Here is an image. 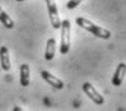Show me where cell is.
<instances>
[{
  "label": "cell",
  "mask_w": 126,
  "mask_h": 111,
  "mask_svg": "<svg viewBox=\"0 0 126 111\" xmlns=\"http://www.w3.org/2000/svg\"><path fill=\"white\" fill-rule=\"evenodd\" d=\"M55 51H56V41L54 37H50L46 43V51H45V59L46 60H52L55 57Z\"/></svg>",
  "instance_id": "9c48e42d"
},
{
  "label": "cell",
  "mask_w": 126,
  "mask_h": 111,
  "mask_svg": "<svg viewBox=\"0 0 126 111\" xmlns=\"http://www.w3.org/2000/svg\"><path fill=\"white\" fill-rule=\"evenodd\" d=\"M61 35H60V54L66 55L70 50V42H71V28L70 22L68 19L61 20Z\"/></svg>",
  "instance_id": "7a4b0ae2"
},
{
  "label": "cell",
  "mask_w": 126,
  "mask_h": 111,
  "mask_svg": "<svg viewBox=\"0 0 126 111\" xmlns=\"http://www.w3.org/2000/svg\"><path fill=\"white\" fill-rule=\"evenodd\" d=\"M19 82L22 87H28L31 78H29V65L28 64H22L19 69Z\"/></svg>",
  "instance_id": "ba28073f"
},
{
  "label": "cell",
  "mask_w": 126,
  "mask_h": 111,
  "mask_svg": "<svg viewBox=\"0 0 126 111\" xmlns=\"http://www.w3.org/2000/svg\"><path fill=\"white\" fill-rule=\"evenodd\" d=\"M125 69H126L125 63H120L117 65V68L113 73V77H112V84L115 87H118V86L122 84L124 78H125Z\"/></svg>",
  "instance_id": "52a82bcc"
},
{
  "label": "cell",
  "mask_w": 126,
  "mask_h": 111,
  "mask_svg": "<svg viewBox=\"0 0 126 111\" xmlns=\"http://www.w3.org/2000/svg\"><path fill=\"white\" fill-rule=\"evenodd\" d=\"M17 1H24V0H17Z\"/></svg>",
  "instance_id": "7c38bea8"
},
{
  "label": "cell",
  "mask_w": 126,
  "mask_h": 111,
  "mask_svg": "<svg viewBox=\"0 0 126 111\" xmlns=\"http://www.w3.org/2000/svg\"><path fill=\"white\" fill-rule=\"evenodd\" d=\"M45 1L47 5V12H48V18L51 22V26L55 29H60L61 19L59 17V10H57V5L55 3V0H45Z\"/></svg>",
  "instance_id": "3957f363"
},
{
  "label": "cell",
  "mask_w": 126,
  "mask_h": 111,
  "mask_svg": "<svg viewBox=\"0 0 126 111\" xmlns=\"http://www.w3.org/2000/svg\"><path fill=\"white\" fill-rule=\"evenodd\" d=\"M77 24L81 28H84L85 31L91 32L92 35H94L95 37H98V38H102V40H110L111 36H112V33H111V31H108V29L103 28L101 26H97L95 23H93L92 20L87 19V18H83V17H78L75 19Z\"/></svg>",
  "instance_id": "6da1fadb"
},
{
  "label": "cell",
  "mask_w": 126,
  "mask_h": 111,
  "mask_svg": "<svg viewBox=\"0 0 126 111\" xmlns=\"http://www.w3.org/2000/svg\"><path fill=\"white\" fill-rule=\"evenodd\" d=\"M41 77H42L43 80H46L50 86H52L54 88H56V90H63L64 88V82L63 80L60 78L52 75V74H51L50 72H47V70H42L41 72Z\"/></svg>",
  "instance_id": "5b68a950"
},
{
  "label": "cell",
  "mask_w": 126,
  "mask_h": 111,
  "mask_svg": "<svg viewBox=\"0 0 126 111\" xmlns=\"http://www.w3.org/2000/svg\"><path fill=\"white\" fill-rule=\"evenodd\" d=\"M83 91H84V93L88 96V97H89L95 103V105H103V103H105V98H103V96L97 90H95L91 83L85 82L83 84Z\"/></svg>",
  "instance_id": "277c9868"
},
{
  "label": "cell",
  "mask_w": 126,
  "mask_h": 111,
  "mask_svg": "<svg viewBox=\"0 0 126 111\" xmlns=\"http://www.w3.org/2000/svg\"><path fill=\"white\" fill-rule=\"evenodd\" d=\"M81 1H84V0H69V1L66 3V8L68 9H75L79 4H81Z\"/></svg>",
  "instance_id": "8fae6325"
},
{
  "label": "cell",
  "mask_w": 126,
  "mask_h": 111,
  "mask_svg": "<svg viewBox=\"0 0 126 111\" xmlns=\"http://www.w3.org/2000/svg\"><path fill=\"white\" fill-rule=\"evenodd\" d=\"M0 22H1V24L5 27V28H8V29H12L14 28V22L13 19L6 14V12L0 6Z\"/></svg>",
  "instance_id": "30bf717a"
},
{
  "label": "cell",
  "mask_w": 126,
  "mask_h": 111,
  "mask_svg": "<svg viewBox=\"0 0 126 111\" xmlns=\"http://www.w3.org/2000/svg\"><path fill=\"white\" fill-rule=\"evenodd\" d=\"M10 56H9V50L6 46L0 47V68L4 72L10 70Z\"/></svg>",
  "instance_id": "8992f818"
},
{
  "label": "cell",
  "mask_w": 126,
  "mask_h": 111,
  "mask_svg": "<svg viewBox=\"0 0 126 111\" xmlns=\"http://www.w3.org/2000/svg\"><path fill=\"white\" fill-rule=\"evenodd\" d=\"M0 72H1V68H0Z\"/></svg>",
  "instance_id": "4fadbf2b"
}]
</instances>
